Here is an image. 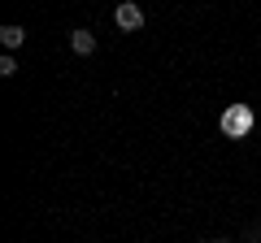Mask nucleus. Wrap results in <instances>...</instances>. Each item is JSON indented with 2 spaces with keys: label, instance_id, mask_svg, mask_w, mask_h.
I'll return each mask as SVG.
<instances>
[{
  "label": "nucleus",
  "instance_id": "nucleus-4",
  "mask_svg": "<svg viewBox=\"0 0 261 243\" xmlns=\"http://www.w3.org/2000/svg\"><path fill=\"white\" fill-rule=\"evenodd\" d=\"M13 74H18V56L5 52V56H0V78H13Z\"/></svg>",
  "mask_w": 261,
  "mask_h": 243
},
{
  "label": "nucleus",
  "instance_id": "nucleus-3",
  "mask_svg": "<svg viewBox=\"0 0 261 243\" xmlns=\"http://www.w3.org/2000/svg\"><path fill=\"white\" fill-rule=\"evenodd\" d=\"M0 44H5V52H18V48L27 44V26H18V22L0 26Z\"/></svg>",
  "mask_w": 261,
  "mask_h": 243
},
{
  "label": "nucleus",
  "instance_id": "nucleus-2",
  "mask_svg": "<svg viewBox=\"0 0 261 243\" xmlns=\"http://www.w3.org/2000/svg\"><path fill=\"white\" fill-rule=\"evenodd\" d=\"M70 48H74L79 56H92V52H96V31L74 26V31H70Z\"/></svg>",
  "mask_w": 261,
  "mask_h": 243
},
{
  "label": "nucleus",
  "instance_id": "nucleus-1",
  "mask_svg": "<svg viewBox=\"0 0 261 243\" xmlns=\"http://www.w3.org/2000/svg\"><path fill=\"white\" fill-rule=\"evenodd\" d=\"M113 22H118L122 31H144V9L135 0H122L118 9H113Z\"/></svg>",
  "mask_w": 261,
  "mask_h": 243
},
{
  "label": "nucleus",
  "instance_id": "nucleus-5",
  "mask_svg": "<svg viewBox=\"0 0 261 243\" xmlns=\"http://www.w3.org/2000/svg\"><path fill=\"white\" fill-rule=\"evenodd\" d=\"M209 243H235V239H209Z\"/></svg>",
  "mask_w": 261,
  "mask_h": 243
}]
</instances>
